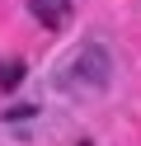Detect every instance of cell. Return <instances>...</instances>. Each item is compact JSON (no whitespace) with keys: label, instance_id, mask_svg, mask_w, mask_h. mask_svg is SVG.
<instances>
[{"label":"cell","instance_id":"1","mask_svg":"<svg viewBox=\"0 0 141 146\" xmlns=\"http://www.w3.org/2000/svg\"><path fill=\"white\" fill-rule=\"evenodd\" d=\"M113 80V61L103 52V42H85L66 66V85H85V90H103Z\"/></svg>","mask_w":141,"mask_h":146},{"label":"cell","instance_id":"2","mask_svg":"<svg viewBox=\"0 0 141 146\" xmlns=\"http://www.w3.org/2000/svg\"><path fill=\"white\" fill-rule=\"evenodd\" d=\"M28 5H33V14L47 24V29H61L66 14H71V5H66V0H28Z\"/></svg>","mask_w":141,"mask_h":146},{"label":"cell","instance_id":"3","mask_svg":"<svg viewBox=\"0 0 141 146\" xmlns=\"http://www.w3.org/2000/svg\"><path fill=\"white\" fill-rule=\"evenodd\" d=\"M19 76H24V66H19V61H0V85H5V90H14Z\"/></svg>","mask_w":141,"mask_h":146}]
</instances>
